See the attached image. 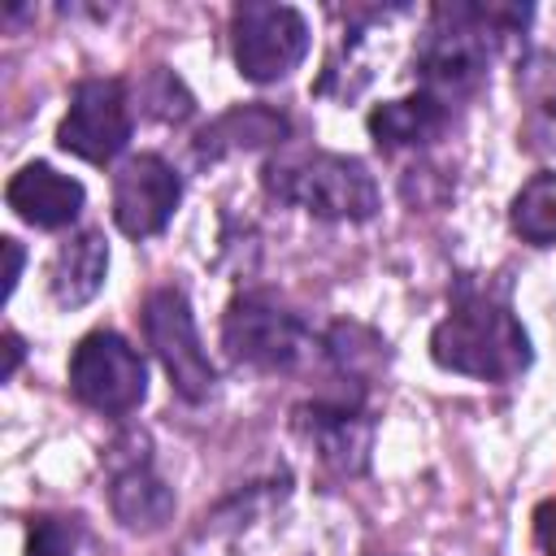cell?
<instances>
[{
	"instance_id": "cell-8",
	"label": "cell",
	"mask_w": 556,
	"mask_h": 556,
	"mask_svg": "<svg viewBox=\"0 0 556 556\" xmlns=\"http://www.w3.org/2000/svg\"><path fill=\"white\" fill-rule=\"evenodd\" d=\"M135 130L130 117V96L122 78H83L70 96V109L56 126L61 152H74L78 161L104 165L117 152H126Z\"/></svg>"
},
{
	"instance_id": "cell-23",
	"label": "cell",
	"mask_w": 556,
	"mask_h": 556,
	"mask_svg": "<svg viewBox=\"0 0 556 556\" xmlns=\"http://www.w3.org/2000/svg\"><path fill=\"white\" fill-rule=\"evenodd\" d=\"M17 365H22V339L9 330V334H4V369H0V378H13Z\"/></svg>"
},
{
	"instance_id": "cell-1",
	"label": "cell",
	"mask_w": 556,
	"mask_h": 556,
	"mask_svg": "<svg viewBox=\"0 0 556 556\" xmlns=\"http://www.w3.org/2000/svg\"><path fill=\"white\" fill-rule=\"evenodd\" d=\"M430 356L447 374L508 382L530 365V334L513 317L504 291L478 278H460L452 287L447 317L430 330Z\"/></svg>"
},
{
	"instance_id": "cell-9",
	"label": "cell",
	"mask_w": 556,
	"mask_h": 556,
	"mask_svg": "<svg viewBox=\"0 0 556 556\" xmlns=\"http://www.w3.org/2000/svg\"><path fill=\"white\" fill-rule=\"evenodd\" d=\"M178 200H182V182H178L174 165L161 161L156 152L126 156L113 174V222L130 239L161 235L165 222L174 217Z\"/></svg>"
},
{
	"instance_id": "cell-20",
	"label": "cell",
	"mask_w": 556,
	"mask_h": 556,
	"mask_svg": "<svg viewBox=\"0 0 556 556\" xmlns=\"http://www.w3.org/2000/svg\"><path fill=\"white\" fill-rule=\"evenodd\" d=\"M139 96H143L148 113H152V117H161V122H182V117H191V109H195L191 91H187V87H182L165 65H156V70L143 78Z\"/></svg>"
},
{
	"instance_id": "cell-16",
	"label": "cell",
	"mask_w": 556,
	"mask_h": 556,
	"mask_svg": "<svg viewBox=\"0 0 556 556\" xmlns=\"http://www.w3.org/2000/svg\"><path fill=\"white\" fill-rule=\"evenodd\" d=\"M291 122L265 104H239L230 113H222L217 122H208L195 139V156L200 161H217V156H230V152H252V148H265V143H278L287 139Z\"/></svg>"
},
{
	"instance_id": "cell-12",
	"label": "cell",
	"mask_w": 556,
	"mask_h": 556,
	"mask_svg": "<svg viewBox=\"0 0 556 556\" xmlns=\"http://www.w3.org/2000/svg\"><path fill=\"white\" fill-rule=\"evenodd\" d=\"M109 508L126 530H161L174 517V491L156 478L148 456H130L126 465H113Z\"/></svg>"
},
{
	"instance_id": "cell-10",
	"label": "cell",
	"mask_w": 556,
	"mask_h": 556,
	"mask_svg": "<svg viewBox=\"0 0 556 556\" xmlns=\"http://www.w3.org/2000/svg\"><path fill=\"white\" fill-rule=\"evenodd\" d=\"M295 434L334 469V473H361L369 465L374 447V421L361 404L348 400H313L295 408Z\"/></svg>"
},
{
	"instance_id": "cell-3",
	"label": "cell",
	"mask_w": 556,
	"mask_h": 556,
	"mask_svg": "<svg viewBox=\"0 0 556 556\" xmlns=\"http://www.w3.org/2000/svg\"><path fill=\"white\" fill-rule=\"evenodd\" d=\"M265 191L326 222H365L378 213V182L365 161L339 152H282L265 165Z\"/></svg>"
},
{
	"instance_id": "cell-2",
	"label": "cell",
	"mask_w": 556,
	"mask_h": 556,
	"mask_svg": "<svg viewBox=\"0 0 556 556\" xmlns=\"http://www.w3.org/2000/svg\"><path fill=\"white\" fill-rule=\"evenodd\" d=\"M530 22V4H434L430 26L417 43L413 70L421 78V91L452 104L482 87L491 65V43L521 35Z\"/></svg>"
},
{
	"instance_id": "cell-7",
	"label": "cell",
	"mask_w": 556,
	"mask_h": 556,
	"mask_svg": "<svg viewBox=\"0 0 556 556\" xmlns=\"http://www.w3.org/2000/svg\"><path fill=\"white\" fill-rule=\"evenodd\" d=\"M222 343L230 361L265 369V374H287L308 356V330L295 313L278 308L265 295H235L226 317H222Z\"/></svg>"
},
{
	"instance_id": "cell-19",
	"label": "cell",
	"mask_w": 556,
	"mask_h": 556,
	"mask_svg": "<svg viewBox=\"0 0 556 556\" xmlns=\"http://www.w3.org/2000/svg\"><path fill=\"white\" fill-rule=\"evenodd\" d=\"M26 556H96V539L83 517H35L26 530Z\"/></svg>"
},
{
	"instance_id": "cell-18",
	"label": "cell",
	"mask_w": 556,
	"mask_h": 556,
	"mask_svg": "<svg viewBox=\"0 0 556 556\" xmlns=\"http://www.w3.org/2000/svg\"><path fill=\"white\" fill-rule=\"evenodd\" d=\"M326 352H330V361L339 365L343 378H365L378 365H387V343L378 334H369L365 326H348V321H339L326 334Z\"/></svg>"
},
{
	"instance_id": "cell-4",
	"label": "cell",
	"mask_w": 556,
	"mask_h": 556,
	"mask_svg": "<svg viewBox=\"0 0 556 556\" xmlns=\"http://www.w3.org/2000/svg\"><path fill=\"white\" fill-rule=\"evenodd\" d=\"M230 52L248 83H278L308 56V22L295 4H235Z\"/></svg>"
},
{
	"instance_id": "cell-14",
	"label": "cell",
	"mask_w": 556,
	"mask_h": 556,
	"mask_svg": "<svg viewBox=\"0 0 556 556\" xmlns=\"http://www.w3.org/2000/svg\"><path fill=\"white\" fill-rule=\"evenodd\" d=\"M104 274H109L104 235L100 230H78L56 248V256L48 265V291L61 308H78L104 287Z\"/></svg>"
},
{
	"instance_id": "cell-11",
	"label": "cell",
	"mask_w": 556,
	"mask_h": 556,
	"mask_svg": "<svg viewBox=\"0 0 556 556\" xmlns=\"http://www.w3.org/2000/svg\"><path fill=\"white\" fill-rule=\"evenodd\" d=\"M4 200H9V208H13L22 222H30V226H39V230H61V226H70V222L83 213L87 191H83L78 178L61 174V169H52V165H43V161H30V165H22V169L9 178Z\"/></svg>"
},
{
	"instance_id": "cell-6",
	"label": "cell",
	"mask_w": 556,
	"mask_h": 556,
	"mask_svg": "<svg viewBox=\"0 0 556 556\" xmlns=\"http://www.w3.org/2000/svg\"><path fill=\"white\" fill-rule=\"evenodd\" d=\"M70 391L87 408H96L104 417H122L143 404L148 365L117 330H91L78 339V348L70 356Z\"/></svg>"
},
{
	"instance_id": "cell-22",
	"label": "cell",
	"mask_w": 556,
	"mask_h": 556,
	"mask_svg": "<svg viewBox=\"0 0 556 556\" xmlns=\"http://www.w3.org/2000/svg\"><path fill=\"white\" fill-rule=\"evenodd\" d=\"M0 248H4V295H13V287H17V278H22V243L17 239H0Z\"/></svg>"
},
{
	"instance_id": "cell-15",
	"label": "cell",
	"mask_w": 556,
	"mask_h": 556,
	"mask_svg": "<svg viewBox=\"0 0 556 556\" xmlns=\"http://www.w3.org/2000/svg\"><path fill=\"white\" fill-rule=\"evenodd\" d=\"M517 91L526 104L521 117V148L530 156H556V56L552 52H530L517 70Z\"/></svg>"
},
{
	"instance_id": "cell-21",
	"label": "cell",
	"mask_w": 556,
	"mask_h": 556,
	"mask_svg": "<svg viewBox=\"0 0 556 556\" xmlns=\"http://www.w3.org/2000/svg\"><path fill=\"white\" fill-rule=\"evenodd\" d=\"M534 539H539L543 556H556V495L534 508Z\"/></svg>"
},
{
	"instance_id": "cell-17",
	"label": "cell",
	"mask_w": 556,
	"mask_h": 556,
	"mask_svg": "<svg viewBox=\"0 0 556 556\" xmlns=\"http://www.w3.org/2000/svg\"><path fill=\"white\" fill-rule=\"evenodd\" d=\"M513 230L534 243V248H552L556 243V174H534L508 208Z\"/></svg>"
},
{
	"instance_id": "cell-13",
	"label": "cell",
	"mask_w": 556,
	"mask_h": 556,
	"mask_svg": "<svg viewBox=\"0 0 556 556\" xmlns=\"http://www.w3.org/2000/svg\"><path fill=\"white\" fill-rule=\"evenodd\" d=\"M452 126V104L426 96V91H413V96H400V100H387L369 113V135L378 148L387 152H400V148H426L434 143L443 130Z\"/></svg>"
},
{
	"instance_id": "cell-5",
	"label": "cell",
	"mask_w": 556,
	"mask_h": 556,
	"mask_svg": "<svg viewBox=\"0 0 556 556\" xmlns=\"http://www.w3.org/2000/svg\"><path fill=\"white\" fill-rule=\"evenodd\" d=\"M143 339L152 348V356L161 361L169 387L200 404L213 382H217V369L200 343V330H195V317H191V304L178 287H156L148 300H143Z\"/></svg>"
}]
</instances>
